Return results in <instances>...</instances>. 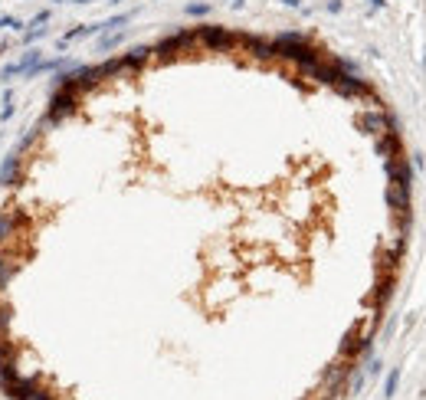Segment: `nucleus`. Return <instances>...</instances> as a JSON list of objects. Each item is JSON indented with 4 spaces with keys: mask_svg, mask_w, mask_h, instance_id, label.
Masks as SVG:
<instances>
[{
    "mask_svg": "<svg viewBox=\"0 0 426 400\" xmlns=\"http://www.w3.org/2000/svg\"><path fill=\"white\" fill-rule=\"evenodd\" d=\"M36 381H33V377H23V381H17V384H13V387H10V394H7V397H10V400H33V394H36Z\"/></svg>",
    "mask_w": 426,
    "mask_h": 400,
    "instance_id": "1",
    "label": "nucleus"
}]
</instances>
